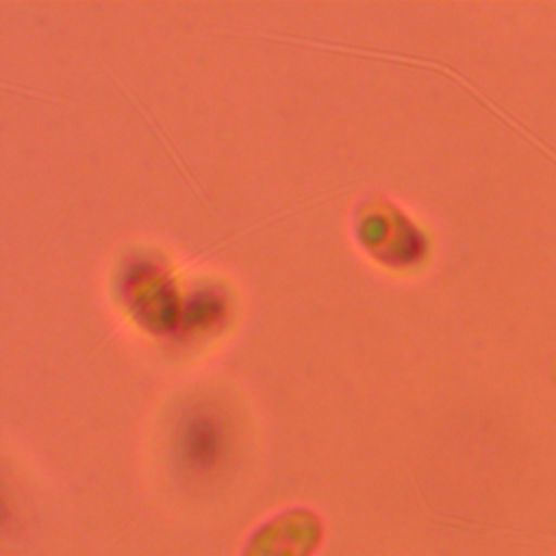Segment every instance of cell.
I'll return each mask as SVG.
<instances>
[{
    "mask_svg": "<svg viewBox=\"0 0 556 556\" xmlns=\"http://www.w3.org/2000/svg\"><path fill=\"white\" fill-rule=\"evenodd\" d=\"M219 428L211 419H195L189 426V432L185 437V454L189 463L198 469H208L219 458L222 450V437Z\"/></svg>",
    "mask_w": 556,
    "mask_h": 556,
    "instance_id": "1",
    "label": "cell"
}]
</instances>
